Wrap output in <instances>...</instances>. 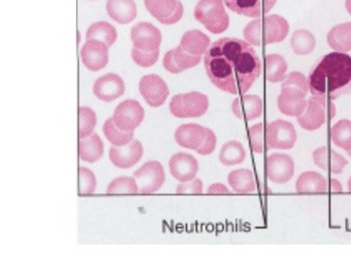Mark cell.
<instances>
[{"instance_id":"21","label":"cell","mask_w":351,"mask_h":263,"mask_svg":"<svg viewBox=\"0 0 351 263\" xmlns=\"http://www.w3.org/2000/svg\"><path fill=\"white\" fill-rule=\"evenodd\" d=\"M232 110L237 118L252 121L262 116L263 100L256 95H242L232 101Z\"/></svg>"},{"instance_id":"41","label":"cell","mask_w":351,"mask_h":263,"mask_svg":"<svg viewBox=\"0 0 351 263\" xmlns=\"http://www.w3.org/2000/svg\"><path fill=\"white\" fill-rule=\"evenodd\" d=\"M217 145V137L213 131L209 128H205V137L199 149L196 151L201 155L206 156L213 153Z\"/></svg>"},{"instance_id":"36","label":"cell","mask_w":351,"mask_h":263,"mask_svg":"<svg viewBox=\"0 0 351 263\" xmlns=\"http://www.w3.org/2000/svg\"><path fill=\"white\" fill-rule=\"evenodd\" d=\"M138 192L137 181L134 177H119L108 184V195H136Z\"/></svg>"},{"instance_id":"29","label":"cell","mask_w":351,"mask_h":263,"mask_svg":"<svg viewBox=\"0 0 351 263\" xmlns=\"http://www.w3.org/2000/svg\"><path fill=\"white\" fill-rule=\"evenodd\" d=\"M327 42L336 52L351 51V23H346L332 27L327 36Z\"/></svg>"},{"instance_id":"28","label":"cell","mask_w":351,"mask_h":263,"mask_svg":"<svg viewBox=\"0 0 351 263\" xmlns=\"http://www.w3.org/2000/svg\"><path fill=\"white\" fill-rule=\"evenodd\" d=\"M228 181L234 192L249 195L255 192L256 182L253 172L249 169L232 171L228 174Z\"/></svg>"},{"instance_id":"18","label":"cell","mask_w":351,"mask_h":263,"mask_svg":"<svg viewBox=\"0 0 351 263\" xmlns=\"http://www.w3.org/2000/svg\"><path fill=\"white\" fill-rule=\"evenodd\" d=\"M82 63L91 71H99L108 63V48L98 40H87L82 51Z\"/></svg>"},{"instance_id":"12","label":"cell","mask_w":351,"mask_h":263,"mask_svg":"<svg viewBox=\"0 0 351 263\" xmlns=\"http://www.w3.org/2000/svg\"><path fill=\"white\" fill-rule=\"evenodd\" d=\"M131 40L134 47L145 52H152L160 47L162 36L161 32L151 23H138L132 27Z\"/></svg>"},{"instance_id":"24","label":"cell","mask_w":351,"mask_h":263,"mask_svg":"<svg viewBox=\"0 0 351 263\" xmlns=\"http://www.w3.org/2000/svg\"><path fill=\"white\" fill-rule=\"evenodd\" d=\"M107 12L115 22L126 25L137 16V6L134 0H108Z\"/></svg>"},{"instance_id":"40","label":"cell","mask_w":351,"mask_h":263,"mask_svg":"<svg viewBox=\"0 0 351 263\" xmlns=\"http://www.w3.org/2000/svg\"><path fill=\"white\" fill-rule=\"evenodd\" d=\"M249 140L252 151L255 153H263V124H256L249 129Z\"/></svg>"},{"instance_id":"37","label":"cell","mask_w":351,"mask_h":263,"mask_svg":"<svg viewBox=\"0 0 351 263\" xmlns=\"http://www.w3.org/2000/svg\"><path fill=\"white\" fill-rule=\"evenodd\" d=\"M97 125V116L90 108H80V138H86L91 135Z\"/></svg>"},{"instance_id":"6","label":"cell","mask_w":351,"mask_h":263,"mask_svg":"<svg viewBox=\"0 0 351 263\" xmlns=\"http://www.w3.org/2000/svg\"><path fill=\"white\" fill-rule=\"evenodd\" d=\"M138 192L143 195L158 191L165 182V172L158 161H149L134 173Z\"/></svg>"},{"instance_id":"42","label":"cell","mask_w":351,"mask_h":263,"mask_svg":"<svg viewBox=\"0 0 351 263\" xmlns=\"http://www.w3.org/2000/svg\"><path fill=\"white\" fill-rule=\"evenodd\" d=\"M203 191V184L200 179H195L189 182H182L177 186L176 192L179 195H200Z\"/></svg>"},{"instance_id":"9","label":"cell","mask_w":351,"mask_h":263,"mask_svg":"<svg viewBox=\"0 0 351 263\" xmlns=\"http://www.w3.org/2000/svg\"><path fill=\"white\" fill-rule=\"evenodd\" d=\"M138 90L147 105L152 108L163 105L169 96L167 84L160 76L156 75L143 76L138 83Z\"/></svg>"},{"instance_id":"25","label":"cell","mask_w":351,"mask_h":263,"mask_svg":"<svg viewBox=\"0 0 351 263\" xmlns=\"http://www.w3.org/2000/svg\"><path fill=\"white\" fill-rule=\"evenodd\" d=\"M210 43L211 41L209 36L198 29H193L184 32L180 46L189 54L202 57V55L206 54L209 49Z\"/></svg>"},{"instance_id":"11","label":"cell","mask_w":351,"mask_h":263,"mask_svg":"<svg viewBox=\"0 0 351 263\" xmlns=\"http://www.w3.org/2000/svg\"><path fill=\"white\" fill-rule=\"evenodd\" d=\"M327 118V100L313 96L306 101V107L298 116V122L306 131H315L324 125Z\"/></svg>"},{"instance_id":"19","label":"cell","mask_w":351,"mask_h":263,"mask_svg":"<svg viewBox=\"0 0 351 263\" xmlns=\"http://www.w3.org/2000/svg\"><path fill=\"white\" fill-rule=\"evenodd\" d=\"M277 0H225L233 12L249 18H258L269 12Z\"/></svg>"},{"instance_id":"38","label":"cell","mask_w":351,"mask_h":263,"mask_svg":"<svg viewBox=\"0 0 351 263\" xmlns=\"http://www.w3.org/2000/svg\"><path fill=\"white\" fill-rule=\"evenodd\" d=\"M97 179L91 170L80 168V195H89L96 191Z\"/></svg>"},{"instance_id":"31","label":"cell","mask_w":351,"mask_h":263,"mask_svg":"<svg viewBox=\"0 0 351 263\" xmlns=\"http://www.w3.org/2000/svg\"><path fill=\"white\" fill-rule=\"evenodd\" d=\"M246 158V151L241 142L230 140L221 147L219 160L223 166H235L241 164Z\"/></svg>"},{"instance_id":"13","label":"cell","mask_w":351,"mask_h":263,"mask_svg":"<svg viewBox=\"0 0 351 263\" xmlns=\"http://www.w3.org/2000/svg\"><path fill=\"white\" fill-rule=\"evenodd\" d=\"M143 154H144L143 145L138 140H133L124 147L113 145L110 147L108 156H110V162L115 167L119 169H129L142 159Z\"/></svg>"},{"instance_id":"1","label":"cell","mask_w":351,"mask_h":263,"mask_svg":"<svg viewBox=\"0 0 351 263\" xmlns=\"http://www.w3.org/2000/svg\"><path fill=\"white\" fill-rule=\"evenodd\" d=\"M208 77L232 95L245 94L262 73V62L250 43L223 38L211 44L204 56Z\"/></svg>"},{"instance_id":"47","label":"cell","mask_w":351,"mask_h":263,"mask_svg":"<svg viewBox=\"0 0 351 263\" xmlns=\"http://www.w3.org/2000/svg\"><path fill=\"white\" fill-rule=\"evenodd\" d=\"M346 152H348V155H350L351 157V149H350V151H348Z\"/></svg>"},{"instance_id":"2","label":"cell","mask_w":351,"mask_h":263,"mask_svg":"<svg viewBox=\"0 0 351 263\" xmlns=\"http://www.w3.org/2000/svg\"><path fill=\"white\" fill-rule=\"evenodd\" d=\"M309 91L325 100H336L351 91V57L332 52L323 57L308 77Z\"/></svg>"},{"instance_id":"20","label":"cell","mask_w":351,"mask_h":263,"mask_svg":"<svg viewBox=\"0 0 351 263\" xmlns=\"http://www.w3.org/2000/svg\"><path fill=\"white\" fill-rule=\"evenodd\" d=\"M200 56H193L182 50L181 46L168 51L163 59V66L168 73H181L186 69L193 68L201 62Z\"/></svg>"},{"instance_id":"44","label":"cell","mask_w":351,"mask_h":263,"mask_svg":"<svg viewBox=\"0 0 351 263\" xmlns=\"http://www.w3.org/2000/svg\"><path fill=\"white\" fill-rule=\"evenodd\" d=\"M330 189L332 192H341L343 191V186H341V182L336 179H331L330 181Z\"/></svg>"},{"instance_id":"45","label":"cell","mask_w":351,"mask_h":263,"mask_svg":"<svg viewBox=\"0 0 351 263\" xmlns=\"http://www.w3.org/2000/svg\"><path fill=\"white\" fill-rule=\"evenodd\" d=\"M346 7L348 12L351 15V0H346Z\"/></svg>"},{"instance_id":"23","label":"cell","mask_w":351,"mask_h":263,"mask_svg":"<svg viewBox=\"0 0 351 263\" xmlns=\"http://www.w3.org/2000/svg\"><path fill=\"white\" fill-rule=\"evenodd\" d=\"M205 128L198 124H184L175 132V140L184 149L197 151L205 137Z\"/></svg>"},{"instance_id":"3","label":"cell","mask_w":351,"mask_h":263,"mask_svg":"<svg viewBox=\"0 0 351 263\" xmlns=\"http://www.w3.org/2000/svg\"><path fill=\"white\" fill-rule=\"evenodd\" d=\"M290 25L279 15L267 16L249 23L244 29V38L251 45L274 44L283 41L288 36Z\"/></svg>"},{"instance_id":"39","label":"cell","mask_w":351,"mask_h":263,"mask_svg":"<svg viewBox=\"0 0 351 263\" xmlns=\"http://www.w3.org/2000/svg\"><path fill=\"white\" fill-rule=\"evenodd\" d=\"M132 59L142 68H151L158 61L159 49L152 52H145L134 47L131 52Z\"/></svg>"},{"instance_id":"22","label":"cell","mask_w":351,"mask_h":263,"mask_svg":"<svg viewBox=\"0 0 351 263\" xmlns=\"http://www.w3.org/2000/svg\"><path fill=\"white\" fill-rule=\"evenodd\" d=\"M313 162L320 169L330 171L332 174H341L348 165L345 157L332 149L323 147L316 149L313 154Z\"/></svg>"},{"instance_id":"14","label":"cell","mask_w":351,"mask_h":263,"mask_svg":"<svg viewBox=\"0 0 351 263\" xmlns=\"http://www.w3.org/2000/svg\"><path fill=\"white\" fill-rule=\"evenodd\" d=\"M294 160L287 154L274 153L267 157V175L269 181L286 184L294 175Z\"/></svg>"},{"instance_id":"5","label":"cell","mask_w":351,"mask_h":263,"mask_svg":"<svg viewBox=\"0 0 351 263\" xmlns=\"http://www.w3.org/2000/svg\"><path fill=\"white\" fill-rule=\"evenodd\" d=\"M209 100L199 92L176 95L170 101V112L177 118H197L207 112Z\"/></svg>"},{"instance_id":"4","label":"cell","mask_w":351,"mask_h":263,"mask_svg":"<svg viewBox=\"0 0 351 263\" xmlns=\"http://www.w3.org/2000/svg\"><path fill=\"white\" fill-rule=\"evenodd\" d=\"M195 17L213 34H223L230 25L223 0H200L195 9Z\"/></svg>"},{"instance_id":"15","label":"cell","mask_w":351,"mask_h":263,"mask_svg":"<svg viewBox=\"0 0 351 263\" xmlns=\"http://www.w3.org/2000/svg\"><path fill=\"white\" fill-rule=\"evenodd\" d=\"M93 92L99 100L105 103H112L124 94L125 84L119 75L108 73L96 80L94 83Z\"/></svg>"},{"instance_id":"43","label":"cell","mask_w":351,"mask_h":263,"mask_svg":"<svg viewBox=\"0 0 351 263\" xmlns=\"http://www.w3.org/2000/svg\"><path fill=\"white\" fill-rule=\"evenodd\" d=\"M230 189L223 186V184H214L207 189V193L209 195H226L230 193Z\"/></svg>"},{"instance_id":"16","label":"cell","mask_w":351,"mask_h":263,"mask_svg":"<svg viewBox=\"0 0 351 263\" xmlns=\"http://www.w3.org/2000/svg\"><path fill=\"white\" fill-rule=\"evenodd\" d=\"M306 95L302 90L282 86L277 99L279 110L288 116H299L306 107Z\"/></svg>"},{"instance_id":"34","label":"cell","mask_w":351,"mask_h":263,"mask_svg":"<svg viewBox=\"0 0 351 263\" xmlns=\"http://www.w3.org/2000/svg\"><path fill=\"white\" fill-rule=\"evenodd\" d=\"M265 62L267 80L271 83L283 82L288 69L285 59L278 54H270L267 55Z\"/></svg>"},{"instance_id":"35","label":"cell","mask_w":351,"mask_h":263,"mask_svg":"<svg viewBox=\"0 0 351 263\" xmlns=\"http://www.w3.org/2000/svg\"><path fill=\"white\" fill-rule=\"evenodd\" d=\"M331 140L332 144L339 149L348 151L351 149V121L350 120H339L331 129Z\"/></svg>"},{"instance_id":"27","label":"cell","mask_w":351,"mask_h":263,"mask_svg":"<svg viewBox=\"0 0 351 263\" xmlns=\"http://www.w3.org/2000/svg\"><path fill=\"white\" fill-rule=\"evenodd\" d=\"M104 154V144L98 134L92 133L86 138H80V156L82 161L95 163L100 160Z\"/></svg>"},{"instance_id":"32","label":"cell","mask_w":351,"mask_h":263,"mask_svg":"<svg viewBox=\"0 0 351 263\" xmlns=\"http://www.w3.org/2000/svg\"><path fill=\"white\" fill-rule=\"evenodd\" d=\"M104 134L108 142L114 147H124L131 142L134 138V132L121 130L113 121L112 117L105 122L103 127Z\"/></svg>"},{"instance_id":"33","label":"cell","mask_w":351,"mask_h":263,"mask_svg":"<svg viewBox=\"0 0 351 263\" xmlns=\"http://www.w3.org/2000/svg\"><path fill=\"white\" fill-rule=\"evenodd\" d=\"M316 45L315 38L311 32L306 29H299L295 32L291 38V46L295 54L299 56H306L311 54Z\"/></svg>"},{"instance_id":"10","label":"cell","mask_w":351,"mask_h":263,"mask_svg":"<svg viewBox=\"0 0 351 263\" xmlns=\"http://www.w3.org/2000/svg\"><path fill=\"white\" fill-rule=\"evenodd\" d=\"M145 6L152 17L163 25L176 24L184 14V6L179 0H145Z\"/></svg>"},{"instance_id":"26","label":"cell","mask_w":351,"mask_h":263,"mask_svg":"<svg viewBox=\"0 0 351 263\" xmlns=\"http://www.w3.org/2000/svg\"><path fill=\"white\" fill-rule=\"evenodd\" d=\"M295 191L299 193H324L327 181L319 173L307 171L300 175L295 182Z\"/></svg>"},{"instance_id":"8","label":"cell","mask_w":351,"mask_h":263,"mask_svg":"<svg viewBox=\"0 0 351 263\" xmlns=\"http://www.w3.org/2000/svg\"><path fill=\"white\" fill-rule=\"evenodd\" d=\"M112 118L121 130L134 132L144 120L145 110L138 101L126 100L115 108Z\"/></svg>"},{"instance_id":"7","label":"cell","mask_w":351,"mask_h":263,"mask_svg":"<svg viewBox=\"0 0 351 263\" xmlns=\"http://www.w3.org/2000/svg\"><path fill=\"white\" fill-rule=\"evenodd\" d=\"M297 133L291 122L276 120L267 127V149H291L297 142Z\"/></svg>"},{"instance_id":"46","label":"cell","mask_w":351,"mask_h":263,"mask_svg":"<svg viewBox=\"0 0 351 263\" xmlns=\"http://www.w3.org/2000/svg\"><path fill=\"white\" fill-rule=\"evenodd\" d=\"M348 191H350V192H351V177H350V181H348Z\"/></svg>"},{"instance_id":"17","label":"cell","mask_w":351,"mask_h":263,"mask_svg":"<svg viewBox=\"0 0 351 263\" xmlns=\"http://www.w3.org/2000/svg\"><path fill=\"white\" fill-rule=\"evenodd\" d=\"M199 165L198 161L191 154L179 152L171 157L169 170L171 175L178 181L189 182L195 179Z\"/></svg>"},{"instance_id":"30","label":"cell","mask_w":351,"mask_h":263,"mask_svg":"<svg viewBox=\"0 0 351 263\" xmlns=\"http://www.w3.org/2000/svg\"><path fill=\"white\" fill-rule=\"evenodd\" d=\"M86 38L88 40L101 41L108 48H110L117 41V32L108 22H97L90 25L86 32Z\"/></svg>"}]
</instances>
